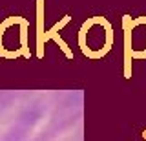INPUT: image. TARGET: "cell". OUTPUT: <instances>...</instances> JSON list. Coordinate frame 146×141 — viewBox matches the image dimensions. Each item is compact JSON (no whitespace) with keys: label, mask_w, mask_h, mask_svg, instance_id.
<instances>
[{"label":"cell","mask_w":146,"mask_h":141,"mask_svg":"<svg viewBox=\"0 0 146 141\" xmlns=\"http://www.w3.org/2000/svg\"><path fill=\"white\" fill-rule=\"evenodd\" d=\"M111 46V28L104 19H91L80 29V48L91 59H99Z\"/></svg>","instance_id":"1"},{"label":"cell","mask_w":146,"mask_h":141,"mask_svg":"<svg viewBox=\"0 0 146 141\" xmlns=\"http://www.w3.org/2000/svg\"><path fill=\"white\" fill-rule=\"evenodd\" d=\"M126 77H130V59H146V17L126 19Z\"/></svg>","instance_id":"2"}]
</instances>
